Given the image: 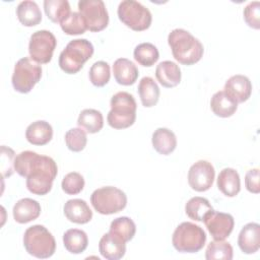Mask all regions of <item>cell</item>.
<instances>
[{
	"label": "cell",
	"mask_w": 260,
	"mask_h": 260,
	"mask_svg": "<svg viewBox=\"0 0 260 260\" xmlns=\"http://www.w3.org/2000/svg\"><path fill=\"white\" fill-rule=\"evenodd\" d=\"M233 255L234 251L232 245L224 240H214L210 242L205 252V258L207 260H232Z\"/></svg>",
	"instance_id": "cell-33"
},
{
	"label": "cell",
	"mask_w": 260,
	"mask_h": 260,
	"mask_svg": "<svg viewBox=\"0 0 260 260\" xmlns=\"http://www.w3.org/2000/svg\"><path fill=\"white\" fill-rule=\"evenodd\" d=\"M78 12L83 16L90 31H101L108 26L109 13L102 0H80Z\"/></svg>",
	"instance_id": "cell-11"
},
{
	"label": "cell",
	"mask_w": 260,
	"mask_h": 260,
	"mask_svg": "<svg viewBox=\"0 0 260 260\" xmlns=\"http://www.w3.org/2000/svg\"><path fill=\"white\" fill-rule=\"evenodd\" d=\"M238 245L245 254H254L260 248V225L257 222L245 224L238 237Z\"/></svg>",
	"instance_id": "cell-16"
},
{
	"label": "cell",
	"mask_w": 260,
	"mask_h": 260,
	"mask_svg": "<svg viewBox=\"0 0 260 260\" xmlns=\"http://www.w3.org/2000/svg\"><path fill=\"white\" fill-rule=\"evenodd\" d=\"M44 10L48 18L55 23H60L71 12L67 0H45Z\"/></svg>",
	"instance_id": "cell-30"
},
{
	"label": "cell",
	"mask_w": 260,
	"mask_h": 260,
	"mask_svg": "<svg viewBox=\"0 0 260 260\" xmlns=\"http://www.w3.org/2000/svg\"><path fill=\"white\" fill-rule=\"evenodd\" d=\"M216 184L218 190L228 197H235L241 190L240 176L232 168H224L219 172Z\"/></svg>",
	"instance_id": "cell-21"
},
{
	"label": "cell",
	"mask_w": 260,
	"mask_h": 260,
	"mask_svg": "<svg viewBox=\"0 0 260 260\" xmlns=\"http://www.w3.org/2000/svg\"><path fill=\"white\" fill-rule=\"evenodd\" d=\"M133 57L138 64L144 67H150L158 60L159 53L153 44L141 43L135 47Z\"/></svg>",
	"instance_id": "cell-32"
},
{
	"label": "cell",
	"mask_w": 260,
	"mask_h": 260,
	"mask_svg": "<svg viewBox=\"0 0 260 260\" xmlns=\"http://www.w3.org/2000/svg\"><path fill=\"white\" fill-rule=\"evenodd\" d=\"M209 234L214 240H224L234 230L235 219L232 214L212 209L203 218Z\"/></svg>",
	"instance_id": "cell-13"
},
{
	"label": "cell",
	"mask_w": 260,
	"mask_h": 260,
	"mask_svg": "<svg viewBox=\"0 0 260 260\" xmlns=\"http://www.w3.org/2000/svg\"><path fill=\"white\" fill-rule=\"evenodd\" d=\"M213 209L210 202L200 196H195L189 199L185 205V212L188 217L196 221H202L204 216Z\"/></svg>",
	"instance_id": "cell-29"
},
{
	"label": "cell",
	"mask_w": 260,
	"mask_h": 260,
	"mask_svg": "<svg viewBox=\"0 0 260 260\" xmlns=\"http://www.w3.org/2000/svg\"><path fill=\"white\" fill-rule=\"evenodd\" d=\"M223 90L237 103L246 102L252 93L250 79L242 74L231 76L224 83Z\"/></svg>",
	"instance_id": "cell-14"
},
{
	"label": "cell",
	"mask_w": 260,
	"mask_h": 260,
	"mask_svg": "<svg viewBox=\"0 0 260 260\" xmlns=\"http://www.w3.org/2000/svg\"><path fill=\"white\" fill-rule=\"evenodd\" d=\"M113 73L115 80L121 85H132L139 75L136 65L127 58H119L114 62Z\"/></svg>",
	"instance_id": "cell-20"
},
{
	"label": "cell",
	"mask_w": 260,
	"mask_h": 260,
	"mask_svg": "<svg viewBox=\"0 0 260 260\" xmlns=\"http://www.w3.org/2000/svg\"><path fill=\"white\" fill-rule=\"evenodd\" d=\"M53 137V128L47 121L39 120L29 124L25 130V138L32 145H45Z\"/></svg>",
	"instance_id": "cell-22"
},
{
	"label": "cell",
	"mask_w": 260,
	"mask_h": 260,
	"mask_svg": "<svg viewBox=\"0 0 260 260\" xmlns=\"http://www.w3.org/2000/svg\"><path fill=\"white\" fill-rule=\"evenodd\" d=\"M66 218L74 223L84 224L91 220L92 211L87 203L82 199H70L66 201L63 207Z\"/></svg>",
	"instance_id": "cell-17"
},
{
	"label": "cell",
	"mask_w": 260,
	"mask_h": 260,
	"mask_svg": "<svg viewBox=\"0 0 260 260\" xmlns=\"http://www.w3.org/2000/svg\"><path fill=\"white\" fill-rule=\"evenodd\" d=\"M111 110L108 113V124L114 129H125L132 126L136 120V101L127 91L115 93L110 102Z\"/></svg>",
	"instance_id": "cell-3"
},
{
	"label": "cell",
	"mask_w": 260,
	"mask_h": 260,
	"mask_svg": "<svg viewBox=\"0 0 260 260\" xmlns=\"http://www.w3.org/2000/svg\"><path fill=\"white\" fill-rule=\"evenodd\" d=\"M57 46L55 36L46 29L35 31L29 39L28 53L30 59L39 64H47L52 60Z\"/></svg>",
	"instance_id": "cell-10"
},
{
	"label": "cell",
	"mask_w": 260,
	"mask_h": 260,
	"mask_svg": "<svg viewBox=\"0 0 260 260\" xmlns=\"http://www.w3.org/2000/svg\"><path fill=\"white\" fill-rule=\"evenodd\" d=\"M63 244L69 253L80 254L87 248L88 238L84 231L70 229L63 235Z\"/></svg>",
	"instance_id": "cell-27"
},
{
	"label": "cell",
	"mask_w": 260,
	"mask_h": 260,
	"mask_svg": "<svg viewBox=\"0 0 260 260\" xmlns=\"http://www.w3.org/2000/svg\"><path fill=\"white\" fill-rule=\"evenodd\" d=\"M94 52L92 44L86 39L70 41L60 53L59 66L67 74L77 73Z\"/></svg>",
	"instance_id": "cell-4"
},
{
	"label": "cell",
	"mask_w": 260,
	"mask_h": 260,
	"mask_svg": "<svg viewBox=\"0 0 260 260\" xmlns=\"http://www.w3.org/2000/svg\"><path fill=\"white\" fill-rule=\"evenodd\" d=\"M153 148L162 155L172 153L177 146V138L175 133L168 128H157L152 133L151 138Z\"/></svg>",
	"instance_id": "cell-23"
},
{
	"label": "cell",
	"mask_w": 260,
	"mask_h": 260,
	"mask_svg": "<svg viewBox=\"0 0 260 260\" xmlns=\"http://www.w3.org/2000/svg\"><path fill=\"white\" fill-rule=\"evenodd\" d=\"M15 172L26 178V188L35 195L48 194L58 173L55 160L47 155L38 154L35 151H21L14 159Z\"/></svg>",
	"instance_id": "cell-1"
},
{
	"label": "cell",
	"mask_w": 260,
	"mask_h": 260,
	"mask_svg": "<svg viewBox=\"0 0 260 260\" xmlns=\"http://www.w3.org/2000/svg\"><path fill=\"white\" fill-rule=\"evenodd\" d=\"M168 44L174 58L183 65H193L200 61L204 48L201 42L183 28H175L168 36Z\"/></svg>",
	"instance_id": "cell-2"
},
{
	"label": "cell",
	"mask_w": 260,
	"mask_h": 260,
	"mask_svg": "<svg viewBox=\"0 0 260 260\" xmlns=\"http://www.w3.org/2000/svg\"><path fill=\"white\" fill-rule=\"evenodd\" d=\"M117 13L119 19L135 31L147 29L152 21V15L149 9L135 0H124L120 2Z\"/></svg>",
	"instance_id": "cell-8"
},
{
	"label": "cell",
	"mask_w": 260,
	"mask_h": 260,
	"mask_svg": "<svg viewBox=\"0 0 260 260\" xmlns=\"http://www.w3.org/2000/svg\"><path fill=\"white\" fill-rule=\"evenodd\" d=\"M84 179L77 172H71L65 175L62 180V190L68 195H75L80 193L84 188Z\"/></svg>",
	"instance_id": "cell-37"
},
{
	"label": "cell",
	"mask_w": 260,
	"mask_h": 260,
	"mask_svg": "<svg viewBox=\"0 0 260 260\" xmlns=\"http://www.w3.org/2000/svg\"><path fill=\"white\" fill-rule=\"evenodd\" d=\"M90 203L95 211L110 215L122 211L127 205V196L119 188L106 186L94 190L90 195Z\"/></svg>",
	"instance_id": "cell-7"
},
{
	"label": "cell",
	"mask_w": 260,
	"mask_h": 260,
	"mask_svg": "<svg viewBox=\"0 0 260 260\" xmlns=\"http://www.w3.org/2000/svg\"><path fill=\"white\" fill-rule=\"evenodd\" d=\"M210 109L217 117L228 118L236 113L238 104L224 90H219L212 95Z\"/></svg>",
	"instance_id": "cell-24"
},
{
	"label": "cell",
	"mask_w": 260,
	"mask_h": 260,
	"mask_svg": "<svg viewBox=\"0 0 260 260\" xmlns=\"http://www.w3.org/2000/svg\"><path fill=\"white\" fill-rule=\"evenodd\" d=\"M206 234L202 228L190 222L180 223L173 233L172 244L181 253H197L205 245Z\"/></svg>",
	"instance_id": "cell-6"
},
{
	"label": "cell",
	"mask_w": 260,
	"mask_h": 260,
	"mask_svg": "<svg viewBox=\"0 0 260 260\" xmlns=\"http://www.w3.org/2000/svg\"><path fill=\"white\" fill-rule=\"evenodd\" d=\"M244 19L246 23L254 28L259 29L260 28V2L259 1H253L250 2L243 11Z\"/></svg>",
	"instance_id": "cell-39"
},
{
	"label": "cell",
	"mask_w": 260,
	"mask_h": 260,
	"mask_svg": "<svg viewBox=\"0 0 260 260\" xmlns=\"http://www.w3.org/2000/svg\"><path fill=\"white\" fill-rule=\"evenodd\" d=\"M245 186L246 189L254 194H258L260 192L259 185V169H251L246 173L245 176Z\"/></svg>",
	"instance_id": "cell-40"
},
{
	"label": "cell",
	"mask_w": 260,
	"mask_h": 260,
	"mask_svg": "<svg viewBox=\"0 0 260 260\" xmlns=\"http://www.w3.org/2000/svg\"><path fill=\"white\" fill-rule=\"evenodd\" d=\"M90 82L98 87H102L106 85L111 77L110 65L105 61H96L94 62L88 72Z\"/></svg>",
	"instance_id": "cell-35"
},
{
	"label": "cell",
	"mask_w": 260,
	"mask_h": 260,
	"mask_svg": "<svg viewBox=\"0 0 260 260\" xmlns=\"http://www.w3.org/2000/svg\"><path fill=\"white\" fill-rule=\"evenodd\" d=\"M23 246L29 255L36 258L46 259L55 253L56 241L44 225L35 224L24 232Z\"/></svg>",
	"instance_id": "cell-5"
},
{
	"label": "cell",
	"mask_w": 260,
	"mask_h": 260,
	"mask_svg": "<svg viewBox=\"0 0 260 260\" xmlns=\"http://www.w3.org/2000/svg\"><path fill=\"white\" fill-rule=\"evenodd\" d=\"M99 251L101 255L108 260H119L123 258L126 253V243L118 236L109 232L101 238Z\"/></svg>",
	"instance_id": "cell-15"
},
{
	"label": "cell",
	"mask_w": 260,
	"mask_h": 260,
	"mask_svg": "<svg viewBox=\"0 0 260 260\" xmlns=\"http://www.w3.org/2000/svg\"><path fill=\"white\" fill-rule=\"evenodd\" d=\"M181 69L173 61H162L155 68V77L157 81L167 88L175 87L181 82Z\"/></svg>",
	"instance_id": "cell-19"
},
{
	"label": "cell",
	"mask_w": 260,
	"mask_h": 260,
	"mask_svg": "<svg viewBox=\"0 0 260 260\" xmlns=\"http://www.w3.org/2000/svg\"><path fill=\"white\" fill-rule=\"evenodd\" d=\"M77 124L87 133H98L104 126V117L103 114L98 110L84 109L78 116Z\"/></svg>",
	"instance_id": "cell-28"
},
{
	"label": "cell",
	"mask_w": 260,
	"mask_h": 260,
	"mask_svg": "<svg viewBox=\"0 0 260 260\" xmlns=\"http://www.w3.org/2000/svg\"><path fill=\"white\" fill-rule=\"evenodd\" d=\"M14 159L15 152L12 148L7 147L5 145L1 146V172L2 178L10 177L15 169H14Z\"/></svg>",
	"instance_id": "cell-38"
},
{
	"label": "cell",
	"mask_w": 260,
	"mask_h": 260,
	"mask_svg": "<svg viewBox=\"0 0 260 260\" xmlns=\"http://www.w3.org/2000/svg\"><path fill=\"white\" fill-rule=\"evenodd\" d=\"M12 214L16 222L27 223L40 216L41 205L37 200L31 198H22L14 204Z\"/></svg>",
	"instance_id": "cell-18"
},
{
	"label": "cell",
	"mask_w": 260,
	"mask_h": 260,
	"mask_svg": "<svg viewBox=\"0 0 260 260\" xmlns=\"http://www.w3.org/2000/svg\"><path fill=\"white\" fill-rule=\"evenodd\" d=\"M215 177V171L211 162L200 159L193 164L188 172V183L197 192H204L210 189Z\"/></svg>",
	"instance_id": "cell-12"
},
{
	"label": "cell",
	"mask_w": 260,
	"mask_h": 260,
	"mask_svg": "<svg viewBox=\"0 0 260 260\" xmlns=\"http://www.w3.org/2000/svg\"><path fill=\"white\" fill-rule=\"evenodd\" d=\"M137 89L142 106L145 108H151L157 104L160 91L153 78L149 76L142 77L139 81Z\"/></svg>",
	"instance_id": "cell-26"
},
{
	"label": "cell",
	"mask_w": 260,
	"mask_h": 260,
	"mask_svg": "<svg viewBox=\"0 0 260 260\" xmlns=\"http://www.w3.org/2000/svg\"><path fill=\"white\" fill-rule=\"evenodd\" d=\"M16 16L24 26H35L42 21V12L35 1H21L16 8Z\"/></svg>",
	"instance_id": "cell-25"
},
{
	"label": "cell",
	"mask_w": 260,
	"mask_h": 260,
	"mask_svg": "<svg viewBox=\"0 0 260 260\" xmlns=\"http://www.w3.org/2000/svg\"><path fill=\"white\" fill-rule=\"evenodd\" d=\"M109 232L121 238L125 243L131 241L136 233L135 222L128 216H120L115 218L110 225Z\"/></svg>",
	"instance_id": "cell-31"
},
{
	"label": "cell",
	"mask_w": 260,
	"mask_h": 260,
	"mask_svg": "<svg viewBox=\"0 0 260 260\" xmlns=\"http://www.w3.org/2000/svg\"><path fill=\"white\" fill-rule=\"evenodd\" d=\"M87 142L86 132L82 128H71L65 133V143L69 150L79 152L84 149Z\"/></svg>",
	"instance_id": "cell-36"
},
{
	"label": "cell",
	"mask_w": 260,
	"mask_h": 260,
	"mask_svg": "<svg viewBox=\"0 0 260 260\" xmlns=\"http://www.w3.org/2000/svg\"><path fill=\"white\" fill-rule=\"evenodd\" d=\"M60 26L62 30L69 36L82 35L87 29L83 16L75 11L70 12V14L60 22Z\"/></svg>",
	"instance_id": "cell-34"
},
{
	"label": "cell",
	"mask_w": 260,
	"mask_h": 260,
	"mask_svg": "<svg viewBox=\"0 0 260 260\" xmlns=\"http://www.w3.org/2000/svg\"><path fill=\"white\" fill-rule=\"evenodd\" d=\"M41 77V65L28 57H23L15 63L11 82L17 92L28 93L40 81Z\"/></svg>",
	"instance_id": "cell-9"
}]
</instances>
